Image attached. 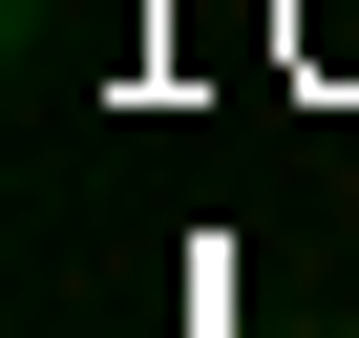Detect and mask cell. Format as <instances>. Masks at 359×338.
<instances>
[]
</instances>
